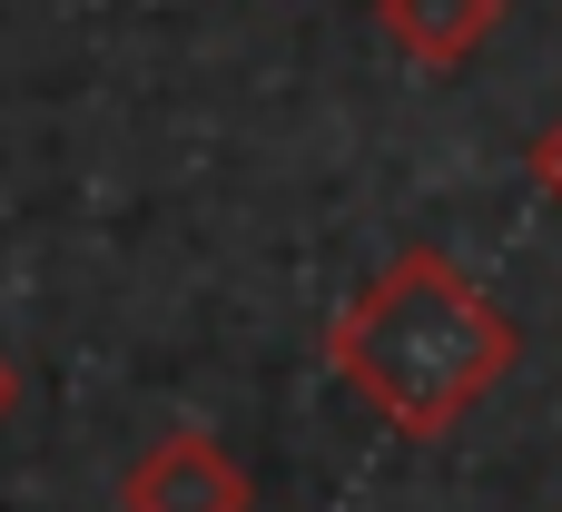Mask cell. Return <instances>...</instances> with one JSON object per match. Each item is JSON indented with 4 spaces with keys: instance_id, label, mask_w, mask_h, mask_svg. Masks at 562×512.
<instances>
[{
    "instance_id": "obj_2",
    "label": "cell",
    "mask_w": 562,
    "mask_h": 512,
    "mask_svg": "<svg viewBox=\"0 0 562 512\" xmlns=\"http://www.w3.org/2000/svg\"><path fill=\"white\" fill-rule=\"evenodd\" d=\"M257 483L217 434H168L119 474V512H247Z\"/></svg>"
},
{
    "instance_id": "obj_5",
    "label": "cell",
    "mask_w": 562,
    "mask_h": 512,
    "mask_svg": "<svg viewBox=\"0 0 562 512\" xmlns=\"http://www.w3.org/2000/svg\"><path fill=\"white\" fill-rule=\"evenodd\" d=\"M10 405H20V365L0 355V424H10Z\"/></svg>"
},
{
    "instance_id": "obj_4",
    "label": "cell",
    "mask_w": 562,
    "mask_h": 512,
    "mask_svg": "<svg viewBox=\"0 0 562 512\" xmlns=\"http://www.w3.org/2000/svg\"><path fill=\"white\" fill-rule=\"evenodd\" d=\"M533 187H543V197L562 207V118L543 128V138H533Z\"/></svg>"
},
{
    "instance_id": "obj_1",
    "label": "cell",
    "mask_w": 562,
    "mask_h": 512,
    "mask_svg": "<svg viewBox=\"0 0 562 512\" xmlns=\"http://www.w3.org/2000/svg\"><path fill=\"white\" fill-rule=\"evenodd\" d=\"M514 355H524L514 316H504V306L484 296V276H464L445 247L385 257V266L336 306V326H326L336 385H346L375 424H395V434H415V444L454 434V424L514 375Z\"/></svg>"
},
{
    "instance_id": "obj_3",
    "label": "cell",
    "mask_w": 562,
    "mask_h": 512,
    "mask_svg": "<svg viewBox=\"0 0 562 512\" xmlns=\"http://www.w3.org/2000/svg\"><path fill=\"white\" fill-rule=\"evenodd\" d=\"M375 20H385V39L415 59V69H464L494 30H504V0H375Z\"/></svg>"
}]
</instances>
